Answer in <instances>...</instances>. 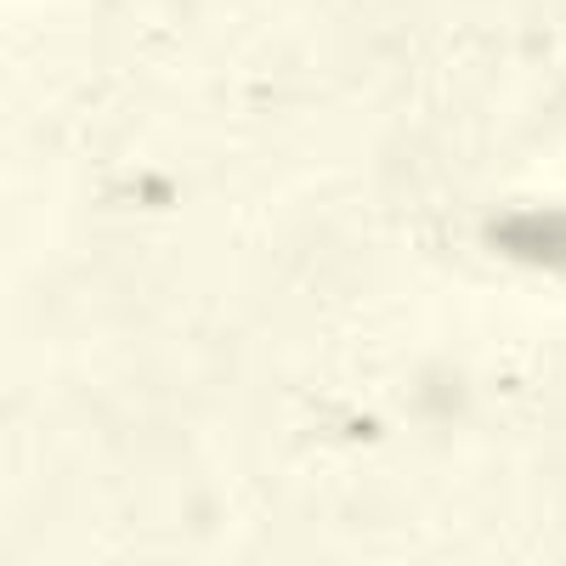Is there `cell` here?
Instances as JSON below:
<instances>
[{
  "instance_id": "obj_1",
  "label": "cell",
  "mask_w": 566,
  "mask_h": 566,
  "mask_svg": "<svg viewBox=\"0 0 566 566\" xmlns=\"http://www.w3.org/2000/svg\"><path fill=\"white\" fill-rule=\"evenodd\" d=\"M493 239H499V250L515 255V261H533V266L566 272V205H560V210L510 216V221L493 227Z\"/></svg>"
}]
</instances>
